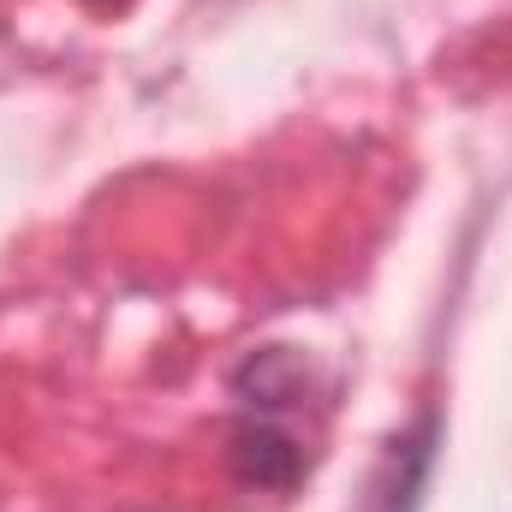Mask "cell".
Wrapping results in <instances>:
<instances>
[{
  "mask_svg": "<svg viewBox=\"0 0 512 512\" xmlns=\"http://www.w3.org/2000/svg\"><path fill=\"white\" fill-rule=\"evenodd\" d=\"M233 465H239V477L256 483V489H286L298 477V447L286 435H274V429H239Z\"/></svg>",
  "mask_w": 512,
  "mask_h": 512,
  "instance_id": "6da1fadb",
  "label": "cell"
}]
</instances>
